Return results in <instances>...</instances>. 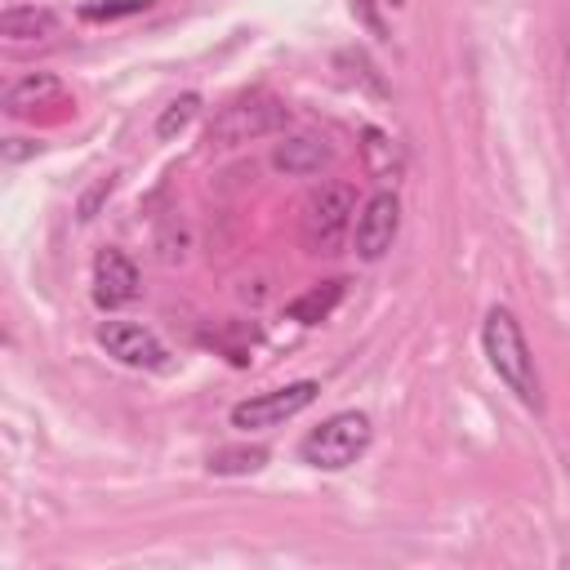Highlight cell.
I'll return each mask as SVG.
<instances>
[{"mask_svg": "<svg viewBox=\"0 0 570 570\" xmlns=\"http://www.w3.org/2000/svg\"><path fill=\"white\" fill-rule=\"evenodd\" d=\"M356 191L347 183H325L303 205V240L312 254H338L347 227L356 223Z\"/></svg>", "mask_w": 570, "mask_h": 570, "instance_id": "3957f363", "label": "cell"}, {"mask_svg": "<svg viewBox=\"0 0 570 570\" xmlns=\"http://www.w3.org/2000/svg\"><path fill=\"white\" fill-rule=\"evenodd\" d=\"M151 0H107V4H85L80 13L89 18V22H102V18H125V13H138V9H147Z\"/></svg>", "mask_w": 570, "mask_h": 570, "instance_id": "2e32d148", "label": "cell"}, {"mask_svg": "<svg viewBox=\"0 0 570 570\" xmlns=\"http://www.w3.org/2000/svg\"><path fill=\"white\" fill-rule=\"evenodd\" d=\"M330 147L321 142V138H285V142H276V151H272V165L281 169V174H321L325 165H330Z\"/></svg>", "mask_w": 570, "mask_h": 570, "instance_id": "9c48e42d", "label": "cell"}, {"mask_svg": "<svg viewBox=\"0 0 570 570\" xmlns=\"http://www.w3.org/2000/svg\"><path fill=\"white\" fill-rule=\"evenodd\" d=\"M370 414L361 410H338L330 419H321L303 441H298V459L307 468H321V472H343L347 463H356L370 445Z\"/></svg>", "mask_w": 570, "mask_h": 570, "instance_id": "7a4b0ae2", "label": "cell"}, {"mask_svg": "<svg viewBox=\"0 0 570 570\" xmlns=\"http://www.w3.org/2000/svg\"><path fill=\"white\" fill-rule=\"evenodd\" d=\"M285 116H289V107H285L281 98H272V94L254 89V94H245V98L227 102V107L214 116V125H209V142H214V147H236V142L263 138V134L281 129V125H285Z\"/></svg>", "mask_w": 570, "mask_h": 570, "instance_id": "277c9868", "label": "cell"}, {"mask_svg": "<svg viewBox=\"0 0 570 570\" xmlns=\"http://www.w3.org/2000/svg\"><path fill=\"white\" fill-rule=\"evenodd\" d=\"M58 31V18L49 9H36V4H9L0 13V36L9 40H45Z\"/></svg>", "mask_w": 570, "mask_h": 570, "instance_id": "30bf717a", "label": "cell"}, {"mask_svg": "<svg viewBox=\"0 0 570 570\" xmlns=\"http://www.w3.org/2000/svg\"><path fill=\"white\" fill-rule=\"evenodd\" d=\"M365 160H370V169H374L379 178H387V174H396V169H401L392 138H387V134H379V129H365Z\"/></svg>", "mask_w": 570, "mask_h": 570, "instance_id": "9a60e30c", "label": "cell"}, {"mask_svg": "<svg viewBox=\"0 0 570 570\" xmlns=\"http://www.w3.org/2000/svg\"><path fill=\"white\" fill-rule=\"evenodd\" d=\"M263 463H267V450H258V445H249V450H218V454H209V472H218V476L258 472Z\"/></svg>", "mask_w": 570, "mask_h": 570, "instance_id": "4fadbf2b", "label": "cell"}, {"mask_svg": "<svg viewBox=\"0 0 570 570\" xmlns=\"http://www.w3.org/2000/svg\"><path fill=\"white\" fill-rule=\"evenodd\" d=\"M107 191H111V178H102V183H98V187H94V191L80 200V218H94V205H98Z\"/></svg>", "mask_w": 570, "mask_h": 570, "instance_id": "ac0fdd59", "label": "cell"}, {"mask_svg": "<svg viewBox=\"0 0 570 570\" xmlns=\"http://www.w3.org/2000/svg\"><path fill=\"white\" fill-rule=\"evenodd\" d=\"M396 227H401V200H396V191H374V196L361 205L356 223H352V245H356V254H361L365 263L383 258V254L392 249V240H396Z\"/></svg>", "mask_w": 570, "mask_h": 570, "instance_id": "8992f818", "label": "cell"}, {"mask_svg": "<svg viewBox=\"0 0 570 570\" xmlns=\"http://www.w3.org/2000/svg\"><path fill=\"white\" fill-rule=\"evenodd\" d=\"M129 298H138V267L120 249H102L94 258V303L111 312L125 307Z\"/></svg>", "mask_w": 570, "mask_h": 570, "instance_id": "ba28073f", "label": "cell"}, {"mask_svg": "<svg viewBox=\"0 0 570 570\" xmlns=\"http://www.w3.org/2000/svg\"><path fill=\"white\" fill-rule=\"evenodd\" d=\"M36 151V142H22V138H9L4 142V160H22V156H31Z\"/></svg>", "mask_w": 570, "mask_h": 570, "instance_id": "d6986e66", "label": "cell"}, {"mask_svg": "<svg viewBox=\"0 0 570 570\" xmlns=\"http://www.w3.org/2000/svg\"><path fill=\"white\" fill-rule=\"evenodd\" d=\"M98 343L107 347V356H116L120 365H134V370H160L165 356H169L165 343L151 330L134 325V321H102L98 325Z\"/></svg>", "mask_w": 570, "mask_h": 570, "instance_id": "52a82bcc", "label": "cell"}, {"mask_svg": "<svg viewBox=\"0 0 570 570\" xmlns=\"http://www.w3.org/2000/svg\"><path fill=\"white\" fill-rule=\"evenodd\" d=\"M481 347L490 370L503 379V387L525 405V410H543V387H539V370H534V352L521 334V321L512 316V307H490L481 321Z\"/></svg>", "mask_w": 570, "mask_h": 570, "instance_id": "6da1fadb", "label": "cell"}, {"mask_svg": "<svg viewBox=\"0 0 570 570\" xmlns=\"http://www.w3.org/2000/svg\"><path fill=\"white\" fill-rule=\"evenodd\" d=\"M352 13H356V18H361V22L374 31V36H383V18L374 13V0H352Z\"/></svg>", "mask_w": 570, "mask_h": 570, "instance_id": "e0dca14e", "label": "cell"}, {"mask_svg": "<svg viewBox=\"0 0 570 570\" xmlns=\"http://www.w3.org/2000/svg\"><path fill=\"white\" fill-rule=\"evenodd\" d=\"M196 111H200V98H196V94H183V98H174V102L160 111V120H156V134H160V138H174V134H183V129L196 120Z\"/></svg>", "mask_w": 570, "mask_h": 570, "instance_id": "5bb4252c", "label": "cell"}, {"mask_svg": "<svg viewBox=\"0 0 570 570\" xmlns=\"http://www.w3.org/2000/svg\"><path fill=\"white\" fill-rule=\"evenodd\" d=\"M338 298H343V281H325V285H316V289L298 294V298L285 307V316H289V321H298V325H321V321L338 307Z\"/></svg>", "mask_w": 570, "mask_h": 570, "instance_id": "7c38bea8", "label": "cell"}, {"mask_svg": "<svg viewBox=\"0 0 570 570\" xmlns=\"http://www.w3.org/2000/svg\"><path fill=\"white\" fill-rule=\"evenodd\" d=\"M383 4H405V0H383Z\"/></svg>", "mask_w": 570, "mask_h": 570, "instance_id": "ffe728a7", "label": "cell"}, {"mask_svg": "<svg viewBox=\"0 0 570 570\" xmlns=\"http://www.w3.org/2000/svg\"><path fill=\"white\" fill-rule=\"evenodd\" d=\"M53 98H62V85H58L53 76L36 71V76H22V80L4 94V111H9V116H31L36 107H45V102H53Z\"/></svg>", "mask_w": 570, "mask_h": 570, "instance_id": "8fae6325", "label": "cell"}, {"mask_svg": "<svg viewBox=\"0 0 570 570\" xmlns=\"http://www.w3.org/2000/svg\"><path fill=\"white\" fill-rule=\"evenodd\" d=\"M321 383L312 379H298V383H285V387H272V392H258L240 405H232V428L240 432H263V428H281L285 419L303 414L312 401H316Z\"/></svg>", "mask_w": 570, "mask_h": 570, "instance_id": "5b68a950", "label": "cell"}]
</instances>
